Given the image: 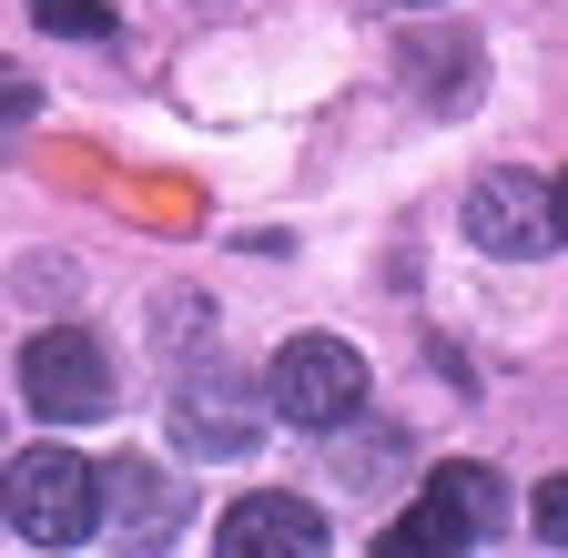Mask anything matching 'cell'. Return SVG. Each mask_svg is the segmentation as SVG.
<instances>
[{
    "label": "cell",
    "instance_id": "cell-7",
    "mask_svg": "<svg viewBox=\"0 0 568 558\" xmlns=\"http://www.w3.org/2000/svg\"><path fill=\"white\" fill-rule=\"evenodd\" d=\"M31 21H41V31H61V41H102V31H112L102 0H31Z\"/></svg>",
    "mask_w": 568,
    "mask_h": 558
},
{
    "label": "cell",
    "instance_id": "cell-2",
    "mask_svg": "<svg viewBox=\"0 0 568 558\" xmlns=\"http://www.w3.org/2000/svg\"><path fill=\"white\" fill-rule=\"evenodd\" d=\"M497 528H508V487H497V467H437L416 487V518L386 528V558H447V548H487Z\"/></svg>",
    "mask_w": 568,
    "mask_h": 558
},
{
    "label": "cell",
    "instance_id": "cell-9",
    "mask_svg": "<svg viewBox=\"0 0 568 558\" xmlns=\"http://www.w3.org/2000/svg\"><path fill=\"white\" fill-rule=\"evenodd\" d=\"M528 528H538L548 548H568V477H548L538 498H528Z\"/></svg>",
    "mask_w": 568,
    "mask_h": 558
},
{
    "label": "cell",
    "instance_id": "cell-3",
    "mask_svg": "<svg viewBox=\"0 0 568 558\" xmlns=\"http://www.w3.org/2000/svg\"><path fill=\"white\" fill-rule=\"evenodd\" d=\"M264 396H274V416L284 427H345L355 406H366V356H355L345 335H295L274 356V376H264Z\"/></svg>",
    "mask_w": 568,
    "mask_h": 558
},
{
    "label": "cell",
    "instance_id": "cell-1",
    "mask_svg": "<svg viewBox=\"0 0 568 558\" xmlns=\"http://www.w3.org/2000/svg\"><path fill=\"white\" fill-rule=\"evenodd\" d=\"M0 518L21 548H82L102 528V467L71 447H21L0 467Z\"/></svg>",
    "mask_w": 568,
    "mask_h": 558
},
{
    "label": "cell",
    "instance_id": "cell-10",
    "mask_svg": "<svg viewBox=\"0 0 568 558\" xmlns=\"http://www.w3.org/2000/svg\"><path fill=\"white\" fill-rule=\"evenodd\" d=\"M548 193H558V244H568V173H558V183H548Z\"/></svg>",
    "mask_w": 568,
    "mask_h": 558
},
{
    "label": "cell",
    "instance_id": "cell-4",
    "mask_svg": "<svg viewBox=\"0 0 568 558\" xmlns=\"http://www.w3.org/2000/svg\"><path fill=\"white\" fill-rule=\"evenodd\" d=\"M21 396L41 406V427H92V416L112 406V356L82 325H41L21 345Z\"/></svg>",
    "mask_w": 568,
    "mask_h": 558
},
{
    "label": "cell",
    "instance_id": "cell-11",
    "mask_svg": "<svg viewBox=\"0 0 568 558\" xmlns=\"http://www.w3.org/2000/svg\"><path fill=\"white\" fill-rule=\"evenodd\" d=\"M406 11H437V0H406Z\"/></svg>",
    "mask_w": 568,
    "mask_h": 558
},
{
    "label": "cell",
    "instance_id": "cell-6",
    "mask_svg": "<svg viewBox=\"0 0 568 558\" xmlns=\"http://www.w3.org/2000/svg\"><path fill=\"white\" fill-rule=\"evenodd\" d=\"M213 548L224 558H325V508L315 498H234L224 528H213Z\"/></svg>",
    "mask_w": 568,
    "mask_h": 558
},
{
    "label": "cell",
    "instance_id": "cell-5",
    "mask_svg": "<svg viewBox=\"0 0 568 558\" xmlns=\"http://www.w3.org/2000/svg\"><path fill=\"white\" fill-rule=\"evenodd\" d=\"M467 244L508 254V264H538V254L558 244V193H548L538 173H518V163L477 173V183H467Z\"/></svg>",
    "mask_w": 568,
    "mask_h": 558
},
{
    "label": "cell",
    "instance_id": "cell-8",
    "mask_svg": "<svg viewBox=\"0 0 568 558\" xmlns=\"http://www.w3.org/2000/svg\"><path fill=\"white\" fill-rule=\"evenodd\" d=\"M31 112H41L31 72H21V61H0V143H21V132H31Z\"/></svg>",
    "mask_w": 568,
    "mask_h": 558
}]
</instances>
